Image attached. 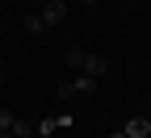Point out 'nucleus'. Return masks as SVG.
Masks as SVG:
<instances>
[{
	"instance_id": "nucleus-1",
	"label": "nucleus",
	"mask_w": 151,
	"mask_h": 138,
	"mask_svg": "<svg viewBox=\"0 0 151 138\" xmlns=\"http://www.w3.org/2000/svg\"><path fill=\"white\" fill-rule=\"evenodd\" d=\"M63 17H67V4H63V0H46V4H42V25H59Z\"/></svg>"
},
{
	"instance_id": "nucleus-2",
	"label": "nucleus",
	"mask_w": 151,
	"mask_h": 138,
	"mask_svg": "<svg viewBox=\"0 0 151 138\" xmlns=\"http://www.w3.org/2000/svg\"><path fill=\"white\" fill-rule=\"evenodd\" d=\"M84 75H92V80L109 75V63H105V54H88V63H84Z\"/></svg>"
},
{
	"instance_id": "nucleus-3",
	"label": "nucleus",
	"mask_w": 151,
	"mask_h": 138,
	"mask_svg": "<svg viewBox=\"0 0 151 138\" xmlns=\"http://www.w3.org/2000/svg\"><path fill=\"white\" fill-rule=\"evenodd\" d=\"M122 130H126V138H147V134H151V126H147V117H130V122H126Z\"/></svg>"
},
{
	"instance_id": "nucleus-4",
	"label": "nucleus",
	"mask_w": 151,
	"mask_h": 138,
	"mask_svg": "<svg viewBox=\"0 0 151 138\" xmlns=\"http://www.w3.org/2000/svg\"><path fill=\"white\" fill-rule=\"evenodd\" d=\"M67 63H71L76 71H84V63H88V54H84L80 46H71V50H67Z\"/></svg>"
},
{
	"instance_id": "nucleus-5",
	"label": "nucleus",
	"mask_w": 151,
	"mask_h": 138,
	"mask_svg": "<svg viewBox=\"0 0 151 138\" xmlns=\"http://www.w3.org/2000/svg\"><path fill=\"white\" fill-rule=\"evenodd\" d=\"M38 130H42V138H50L55 130H59V117H42V126H38Z\"/></svg>"
},
{
	"instance_id": "nucleus-6",
	"label": "nucleus",
	"mask_w": 151,
	"mask_h": 138,
	"mask_svg": "<svg viewBox=\"0 0 151 138\" xmlns=\"http://www.w3.org/2000/svg\"><path fill=\"white\" fill-rule=\"evenodd\" d=\"M13 122H17V117H13L9 109H0V134H9V130H13Z\"/></svg>"
},
{
	"instance_id": "nucleus-7",
	"label": "nucleus",
	"mask_w": 151,
	"mask_h": 138,
	"mask_svg": "<svg viewBox=\"0 0 151 138\" xmlns=\"http://www.w3.org/2000/svg\"><path fill=\"white\" fill-rule=\"evenodd\" d=\"M29 130H34V126H29V122H13V134H17V138H25V134H29Z\"/></svg>"
},
{
	"instance_id": "nucleus-8",
	"label": "nucleus",
	"mask_w": 151,
	"mask_h": 138,
	"mask_svg": "<svg viewBox=\"0 0 151 138\" xmlns=\"http://www.w3.org/2000/svg\"><path fill=\"white\" fill-rule=\"evenodd\" d=\"M109 138H126V130H118V134H109Z\"/></svg>"
},
{
	"instance_id": "nucleus-9",
	"label": "nucleus",
	"mask_w": 151,
	"mask_h": 138,
	"mask_svg": "<svg viewBox=\"0 0 151 138\" xmlns=\"http://www.w3.org/2000/svg\"><path fill=\"white\" fill-rule=\"evenodd\" d=\"M0 138H17V134H13V130H9V134H0Z\"/></svg>"
},
{
	"instance_id": "nucleus-10",
	"label": "nucleus",
	"mask_w": 151,
	"mask_h": 138,
	"mask_svg": "<svg viewBox=\"0 0 151 138\" xmlns=\"http://www.w3.org/2000/svg\"><path fill=\"white\" fill-rule=\"evenodd\" d=\"M80 4H97V0H80Z\"/></svg>"
},
{
	"instance_id": "nucleus-11",
	"label": "nucleus",
	"mask_w": 151,
	"mask_h": 138,
	"mask_svg": "<svg viewBox=\"0 0 151 138\" xmlns=\"http://www.w3.org/2000/svg\"><path fill=\"white\" fill-rule=\"evenodd\" d=\"M147 126H151V113H147Z\"/></svg>"
}]
</instances>
